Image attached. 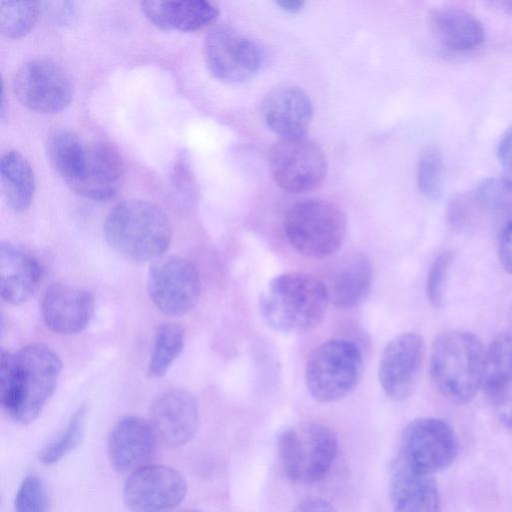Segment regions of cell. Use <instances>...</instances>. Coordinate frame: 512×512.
I'll use <instances>...</instances> for the list:
<instances>
[{"label":"cell","instance_id":"1","mask_svg":"<svg viewBox=\"0 0 512 512\" xmlns=\"http://www.w3.org/2000/svg\"><path fill=\"white\" fill-rule=\"evenodd\" d=\"M61 371L57 354L44 344H30L16 353L2 350L1 404L16 422L38 417L53 394Z\"/></svg>","mask_w":512,"mask_h":512},{"label":"cell","instance_id":"2","mask_svg":"<svg viewBox=\"0 0 512 512\" xmlns=\"http://www.w3.org/2000/svg\"><path fill=\"white\" fill-rule=\"evenodd\" d=\"M329 304L324 281L310 274L289 272L274 277L266 285L258 308L271 329L300 334L322 321Z\"/></svg>","mask_w":512,"mask_h":512},{"label":"cell","instance_id":"3","mask_svg":"<svg viewBox=\"0 0 512 512\" xmlns=\"http://www.w3.org/2000/svg\"><path fill=\"white\" fill-rule=\"evenodd\" d=\"M104 234L119 254L136 262L158 259L168 249L172 227L157 205L140 199L117 203L108 213Z\"/></svg>","mask_w":512,"mask_h":512},{"label":"cell","instance_id":"4","mask_svg":"<svg viewBox=\"0 0 512 512\" xmlns=\"http://www.w3.org/2000/svg\"><path fill=\"white\" fill-rule=\"evenodd\" d=\"M485 350L479 338L464 330L439 334L430 354V375L437 390L454 404L470 402L482 386Z\"/></svg>","mask_w":512,"mask_h":512},{"label":"cell","instance_id":"5","mask_svg":"<svg viewBox=\"0 0 512 512\" xmlns=\"http://www.w3.org/2000/svg\"><path fill=\"white\" fill-rule=\"evenodd\" d=\"M347 221L342 210L323 199L296 203L286 213L284 230L291 246L311 258L337 252L345 239Z\"/></svg>","mask_w":512,"mask_h":512},{"label":"cell","instance_id":"6","mask_svg":"<svg viewBox=\"0 0 512 512\" xmlns=\"http://www.w3.org/2000/svg\"><path fill=\"white\" fill-rule=\"evenodd\" d=\"M359 348L345 339H331L309 355L305 366V384L310 396L318 402L338 401L357 386L362 374Z\"/></svg>","mask_w":512,"mask_h":512},{"label":"cell","instance_id":"7","mask_svg":"<svg viewBox=\"0 0 512 512\" xmlns=\"http://www.w3.org/2000/svg\"><path fill=\"white\" fill-rule=\"evenodd\" d=\"M279 456L286 475L295 482L315 483L329 472L337 455L338 440L325 425L303 422L279 437Z\"/></svg>","mask_w":512,"mask_h":512},{"label":"cell","instance_id":"8","mask_svg":"<svg viewBox=\"0 0 512 512\" xmlns=\"http://www.w3.org/2000/svg\"><path fill=\"white\" fill-rule=\"evenodd\" d=\"M400 459L407 465L434 475L448 468L458 454V439L443 419L422 417L409 422L400 437Z\"/></svg>","mask_w":512,"mask_h":512},{"label":"cell","instance_id":"9","mask_svg":"<svg viewBox=\"0 0 512 512\" xmlns=\"http://www.w3.org/2000/svg\"><path fill=\"white\" fill-rule=\"evenodd\" d=\"M268 162L275 183L293 194L314 190L327 173L323 150L305 137L279 140L271 147Z\"/></svg>","mask_w":512,"mask_h":512},{"label":"cell","instance_id":"10","mask_svg":"<svg viewBox=\"0 0 512 512\" xmlns=\"http://www.w3.org/2000/svg\"><path fill=\"white\" fill-rule=\"evenodd\" d=\"M12 90L24 107L40 113L60 112L73 97L69 74L49 59L23 64L12 79Z\"/></svg>","mask_w":512,"mask_h":512},{"label":"cell","instance_id":"11","mask_svg":"<svg viewBox=\"0 0 512 512\" xmlns=\"http://www.w3.org/2000/svg\"><path fill=\"white\" fill-rule=\"evenodd\" d=\"M200 286L196 268L182 257H160L149 269L150 299L166 315L181 316L189 312L198 301Z\"/></svg>","mask_w":512,"mask_h":512},{"label":"cell","instance_id":"12","mask_svg":"<svg viewBox=\"0 0 512 512\" xmlns=\"http://www.w3.org/2000/svg\"><path fill=\"white\" fill-rule=\"evenodd\" d=\"M204 57L210 73L227 83L250 80L261 63L257 44L234 28L223 25L206 35Z\"/></svg>","mask_w":512,"mask_h":512},{"label":"cell","instance_id":"13","mask_svg":"<svg viewBox=\"0 0 512 512\" xmlns=\"http://www.w3.org/2000/svg\"><path fill=\"white\" fill-rule=\"evenodd\" d=\"M186 481L176 470L145 465L130 474L123 498L131 512H171L184 499Z\"/></svg>","mask_w":512,"mask_h":512},{"label":"cell","instance_id":"14","mask_svg":"<svg viewBox=\"0 0 512 512\" xmlns=\"http://www.w3.org/2000/svg\"><path fill=\"white\" fill-rule=\"evenodd\" d=\"M425 354L421 335L402 333L382 351L378 379L385 396L395 402L407 399L415 389Z\"/></svg>","mask_w":512,"mask_h":512},{"label":"cell","instance_id":"15","mask_svg":"<svg viewBox=\"0 0 512 512\" xmlns=\"http://www.w3.org/2000/svg\"><path fill=\"white\" fill-rule=\"evenodd\" d=\"M124 173V161L113 145L103 141L86 143L79 169L67 185L84 198L105 201L117 194Z\"/></svg>","mask_w":512,"mask_h":512},{"label":"cell","instance_id":"16","mask_svg":"<svg viewBox=\"0 0 512 512\" xmlns=\"http://www.w3.org/2000/svg\"><path fill=\"white\" fill-rule=\"evenodd\" d=\"M158 434L151 421L127 415L113 426L108 437V456L119 472L145 466L155 452Z\"/></svg>","mask_w":512,"mask_h":512},{"label":"cell","instance_id":"17","mask_svg":"<svg viewBox=\"0 0 512 512\" xmlns=\"http://www.w3.org/2000/svg\"><path fill=\"white\" fill-rule=\"evenodd\" d=\"M261 115L267 127L282 139L300 138L304 137L309 128L313 106L303 89L282 85L264 97Z\"/></svg>","mask_w":512,"mask_h":512},{"label":"cell","instance_id":"18","mask_svg":"<svg viewBox=\"0 0 512 512\" xmlns=\"http://www.w3.org/2000/svg\"><path fill=\"white\" fill-rule=\"evenodd\" d=\"M41 313L45 325L65 335L83 331L94 313V298L84 289L65 284L49 286L42 298Z\"/></svg>","mask_w":512,"mask_h":512},{"label":"cell","instance_id":"19","mask_svg":"<svg viewBox=\"0 0 512 512\" xmlns=\"http://www.w3.org/2000/svg\"><path fill=\"white\" fill-rule=\"evenodd\" d=\"M198 421L197 403L185 390L167 391L151 407V422L158 436L172 447L188 443L197 431Z\"/></svg>","mask_w":512,"mask_h":512},{"label":"cell","instance_id":"20","mask_svg":"<svg viewBox=\"0 0 512 512\" xmlns=\"http://www.w3.org/2000/svg\"><path fill=\"white\" fill-rule=\"evenodd\" d=\"M389 498L393 512H439L440 496L434 475L401 459L391 472Z\"/></svg>","mask_w":512,"mask_h":512},{"label":"cell","instance_id":"21","mask_svg":"<svg viewBox=\"0 0 512 512\" xmlns=\"http://www.w3.org/2000/svg\"><path fill=\"white\" fill-rule=\"evenodd\" d=\"M43 269L38 259L20 245L2 242L0 246L1 297L18 305L29 299L41 282Z\"/></svg>","mask_w":512,"mask_h":512},{"label":"cell","instance_id":"22","mask_svg":"<svg viewBox=\"0 0 512 512\" xmlns=\"http://www.w3.org/2000/svg\"><path fill=\"white\" fill-rule=\"evenodd\" d=\"M146 18L162 30L195 31L213 22L219 10L206 0L142 1Z\"/></svg>","mask_w":512,"mask_h":512},{"label":"cell","instance_id":"23","mask_svg":"<svg viewBox=\"0 0 512 512\" xmlns=\"http://www.w3.org/2000/svg\"><path fill=\"white\" fill-rule=\"evenodd\" d=\"M486 212L496 218H512V180L490 177L481 181L469 195L455 201L450 210L456 225L469 221L474 212Z\"/></svg>","mask_w":512,"mask_h":512},{"label":"cell","instance_id":"24","mask_svg":"<svg viewBox=\"0 0 512 512\" xmlns=\"http://www.w3.org/2000/svg\"><path fill=\"white\" fill-rule=\"evenodd\" d=\"M372 277L371 264L364 255L343 259L324 282L330 304L337 308L360 305L370 292Z\"/></svg>","mask_w":512,"mask_h":512},{"label":"cell","instance_id":"25","mask_svg":"<svg viewBox=\"0 0 512 512\" xmlns=\"http://www.w3.org/2000/svg\"><path fill=\"white\" fill-rule=\"evenodd\" d=\"M429 19L433 35L450 51H470L484 40L485 31L481 21L467 11L441 8L432 11Z\"/></svg>","mask_w":512,"mask_h":512},{"label":"cell","instance_id":"26","mask_svg":"<svg viewBox=\"0 0 512 512\" xmlns=\"http://www.w3.org/2000/svg\"><path fill=\"white\" fill-rule=\"evenodd\" d=\"M1 188L8 207L24 212L33 200L35 177L28 160L18 151L6 152L0 163Z\"/></svg>","mask_w":512,"mask_h":512},{"label":"cell","instance_id":"27","mask_svg":"<svg viewBox=\"0 0 512 512\" xmlns=\"http://www.w3.org/2000/svg\"><path fill=\"white\" fill-rule=\"evenodd\" d=\"M86 143L70 130L52 132L46 143L48 159L56 172L68 183L76 175Z\"/></svg>","mask_w":512,"mask_h":512},{"label":"cell","instance_id":"28","mask_svg":"<svg viewBox=\"0 0 512 512\" xmlns=\"http://www.w3.org/2000/svg\"><path fill=\"white\" fill-rule=\"evenodd\" d=\"M511 374L512 333H502L484 353L482 387L488 399Z\"/></svg>","mask_w":512,"mask_h":512},{"label":"cell","instance_id":"29","mask_svg":"<svg viewBox=\"0 0 512 512\" xmlns=\"http://www.w3.org/2000/svg\"><path fill=\"white\" fill-rule=\"evenodd\" d=\"M184 346V330L176 323L160 325L155 334L148 374L151 377L163 376L179 356Z\"/></svg>","mask_w":512,"mask_h":512},{"label":"cell","instance_id":"30","mask_svg":"<svg viewBox=\"0 0 512 512\" xmlns=\"http://www.w3.org/2000/svg\"><path fill=\"white\" fill-rule=\"evenodd\" d=\"M40 6L32 1H9L0 3V30L8 38H20L34 27Z\"/></svg>","mask_w":512,"mask_h":512},{"label":"cell","instance_id":"31","mask_svg":"<svg viewBox=\"0 0 512 512\" xmlns=\"http://www.w3.org/2000/svg\"><path fill=\"white\" fill-rule=\"evenodd\" d=\"M86 407H79L71 417L66 428L39 453L44 464H53L75 449L82 441L85 428Z\"/></svg>","mask_w":512,"mask_h":512},{"label":"cell","instance_id":"32","mask_svg":"<svg viewBox=\"0 0 512 512\" xmlns=\"http://www.w3.org/2000/svg\"><path fill=\"white\" fill-rule=\"evenodd\" d=\"M444 183L445 163L441 152L433 146L425 148L417 166L419 191L429 199H437L443 192Z\"/></svg>","mask_w":512,"mask_h":512},{"label":"cell","instance_id":"33","mask_svg":"<svg viewBox=\"0 0 512 512\" xmlns=\"http://www.w3.org/2000/svg\"><path fill=\"white\" fill-rule=\"evenodd\" d=\"M16 512H47L49 494L44 481L36 476H27L20 484L14 501Z\"/></svg>","mask_w":512,"mask_h":512},{"label":"cell","instance_id":"34","mask_svg":"<svg viewBox=\"0 0 512 512\" xmlns=\"http://www.w3.org/2000/svg\"><path fill=\"white\" fill-rule=\"evenodd\" d=\"M452 261L453 253L445 251L434 259L429 269L426 293L430 304L435 308H439L442 305L445 283Z\"/></svg>","mask_w":512,"mask_h":512},{"label":"cell","instance_id":"35","mask_svg":"<svg viewBox=\"0 0 512 512\" xmlns=\"http://www.w3.org/2000/svg\"><path fill=\"white\" fill-rule=\"evenodd\" d=\"M500 422L512 430V374L501 384L489 398Z\"/></svg>","mask_w":512,"mask_h":512},{"label":"cell","instance_id":"36","mask_svg":"<svg viewBox=\"0 0 512 512\" xmlns=\"http://www.w3.org/2000/svg\"><path fill=\"white\" fill-rule=\"evenodd\" d=\"M498 258L504 270L512 274V218L504 223L498 240Z\"/></svg>","mask_w":512,"mask_h":512},{"label":"cell","instance_id":"37","mask_svg":"<svg viewBox=\"0 0 512 512\" xmlns=\"http://www.w3.org/2000/svg\"><path fill=\"white\" fill-rule=\"evenodd\" d=\"M496 153L499 163L512 175V126L500 138Z\"/></svg>","mask_w":512,"mask_h":512},{"label":"cell","instance_id":"38","mask_svg":"<svg viewBox=\"0 0 512 512\" xmlns=\"http://www.w3.org/2000/svg\"><path fill=\"white\" fill-rule=\"evenodd\" d=\"M45 11L49 13L54 21L66 23L73 18L75 7L73 2H45Z\"/></svg>","mask_w":512,"mask_h":512},{"label":"cell","instance_id":"39","mask_svg":"<svg viewBox=\"0 0 512 512\" xmlns=\"http://www.w3.org/2000/svg\"><path fill=\"white\" fill-rule=\"evenodd\" d=\"M291 512H337L334 506L322 498H308L298 503Z\"/></svg>","mask_w":512,"mask_h":512},{"label":"cell","instance_id":"40","mask_svg":"<svg viewBox=\"0 0 512 512\" xmlns=\"http://www.w3.org/2000/svg\"><path fill=\"white\" fill-rule=\"evenodd\" d=\"M276 3L282 10L290 13L300 11L305 5V2L299 0H281Z\"/></svg>","mask_w":512,"mask_h":512},{"label":"cell","instance_id":"41","mask_svg":"<svg viewBox=\"0 0 512 512\" xmlns=\"http://www.w3.org/2000/svg\"><path fill=\"white\" fill-rule=\"evenodd\" d=\"M505 11L512 14V1H503L498 3Z\"/></svg>","mask_w":512,"mask_h":512},{"label":"cell","instance_id":"42","mask_svg":"<svg viewBox=\"0 0 512 512\" xmlns=\"http://www.w3.org/2000/svg\"><path fill=\"white\" fill-rule=\"evenodd\" d=\"M181 512H203V511H200V510H194V509H189V510H184V511H181Z\"/></svg>","mask_w":512,"mask_h":512}]
</instances>
